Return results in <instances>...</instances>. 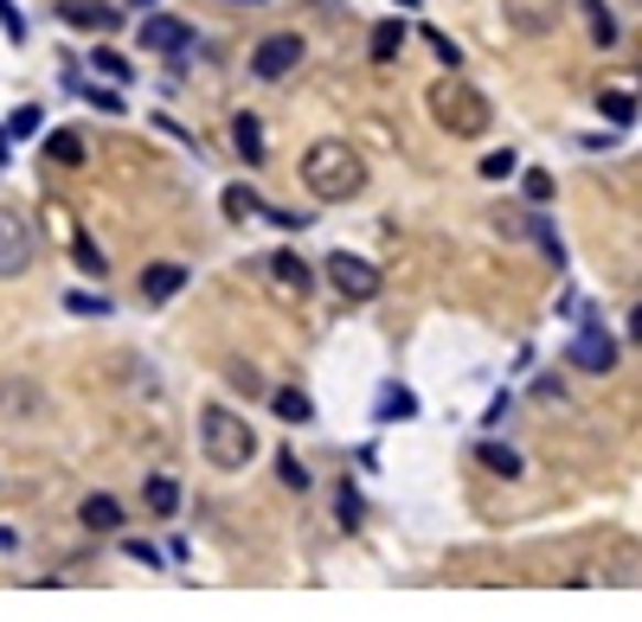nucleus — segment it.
Here are the masks:
<instances>
[{
    "label": "nucleus",
    "mask_w": 642,
    "mask_h": 622,
    "mask_svg": "<svg viewBox=\"0 0 642 622\" xmlns=\"http://www.w3.org/2000/svg\"><path fill=\"white\" fill-rule=\"evenodd\" d=\"M45 154H52V161H58V167H77V161H84V142H77L72 129H58V135H52V142H45Z\"/></svg>",
    "instance_id": "obj_20"
},
{
    "label": "nucleus",
    "mask_w": 642,
    "mask_h": 622,
    "mask_svg": "<svg viewBox=\"0 0 642 622\" xmlns=\"http://www.w3.org/2000/svg\"><path fill=\"white\" fill-rule=\"evenodd\" d=\"M335 508H340V520L353 526V520H360V494H353V488H340V501H335Z\"/></svg>",
    "instance_id": "obj_33"
},
{
    "label": "nucleus",
    "mask_w": 642,
    "mask_h": 622,
    "mask_svg": "<svg viewBox=\"0 0 642 622\" xmlns=\"http://www.w3.org/2000/svg\"><path fill=\"white\" fill-rule=\"evenodd\" d=\"M322 276H328L347 302H373L379 295V270L367 263V257H353V251H335L328 263H322Z\"/></svg>",
    "instance_id": "obj_6"
},
{
    "label": "nucleus",
    "mask_w": 642,
    "mask_h": 622,
    "mask_svg": "<svg viewBox=\"0 0 642 622\" xmlns=\"http://www.w3.org/2000/svg\"><path fill=\"white\" fill-rule=\"evenodd\" d=\"M296 65H303V39L296 33H270V39H258V52H251V72L264 77V84L290 77Z\"/></svg>",
    "instance_id": "obj_7"
},
{
    "label": "nucleus",
    "mask_w": 642,
    "mask_h": 622,
    "mask_svg": "<svg viewBox=\"0 0 642 622\" xmlns=\"http://www.w3.org/2000/svg\"><path fill=\"white\" fill-rule=\"evenodd\" d=\"M399 52H405V26H399V20H379L373 26V58L385 65V58H399Z\"/></svg>",
    "instance_id": "obj_18"
},
{
    "label": "nucleus",
    "mask_w": 642,
    "mask_h": 622,
    "mask_svg": "<svg viewBox=\"0 0 642 622\" xmlns=\"http://www.w3.org/2000/svg\"><path fill=\"white\" fill-rule=\"evenodd\" d=\"M424 39H431V52H437V58H444L450 72H456V65H463V52H456V45H450V39H444V33H424Z\"/></svg>",
    "instance_id": "obj_31"
},
{
    "label": "nucleus",
    "mask_w": 642,
    "mask_h": 622,
    "mask_svg": "<svg viewBox=\"0 0 642 622\" xmlns=\"http://www.w3.org/2000/svg\"><path fill=\"white\" fill-rule=\"evenodd\" d=\"M20 546V533H13V526H0V552H13Z\"/></svg>",
    "instance_id": "obj_34"
},
{
    "label": "nucleus",
    "mask_w": 642,
    "mask_h": 622,
    "mask_svg": "<svg viewBox=\"0 0 642 622\" xmlns=\"http://www.w3.org/2000/svg\"><path fill=\"white\" fill-rule=\"evenodd\" d=\"M142 501H149V513H161V520H167V513L181 508V481H174V476H154L149 488H142Z\"/></svg>",
    "instance_id": "obj_15"
},
{
    "label": "nucleus",
    "mask_w": 642,
    "mask_h": 622,
    "mask_svg": "<svg viewBox=\"0 0 642 622\" xmlns=\"http://www.w3.org/2000/svg\"><path fill=\"white\" fill-rule=\"evenodd\" d=\"M585 26H591V45H617V13H610L605 0H585Z\"/></svg>",
    "instance_id": "obj_14"
},
{
    "label": "nucleus",
    "mask_w": 642,
    "mask_h": 622,
    "mask_svg": "<svg viewBox=\"0 0 642 622\" xmlns=\"http://www.w3.org/2000/svg\"><path fill=\"white\" fill-rule=\"evenodd\" d=\"M187 20H174V13H149V20H142V45H149V52H181V45H187Z\"/></svg>",
    "instance_id": "obj_10"
},
{
    "label": "nucleus",
    "mask_w": 642,
    "mask_h": 622,
    "mask_svg": "<svg viewBox=\"0 0 642 622\" xmlns=\"http://www.w3.org/2000/svg\"><path fill=\"white\" fill-rule=\"evenodd\" d=\"M39 122H45V116H39L33 103H26V110H13V122H7V142H13V135H33Z\"/></svg>",
    "instance_id": "obj_28"
},
{
    "label": "nucleus",
    "mask_w": 642,
    "mask_h": 622,
    "mask_svg": "<svg viewBox=\"0 0 642 622\" xmlns=\"http://www.w3.org/2000/svg\"><path fill=\"white\" fill-rule=\"evenodd\" d=\"M399 7H412V0H399Z\"/></svg>",
    "instance_id": "obj_38"
},
{
    "label": "nucleus",
    "mask_w": 642,
    "mask_h": 622,
    "mask_svg": "<svg viewBox=\"0 0 642 622\" xmlns=\"http://www.w3.org/2000/svg\"><path fill=\"white\" fill-rule=\"evenodd\" d=\"M0 26H7V39H26V26H20V13H13V0H0Z\"/></svg>",
    "instance_id": "obj_32"
},
{
    "label": "nucleus",
    "mask_w": 642,
    "mask_h": 622,
    "mask_svg": "<svg viewBox=\"0 0 642 622\" xmlns=\"http://www.w3.org/2000/svg\"><path fill=\"white\" fill-rule=\"evenodd\" d=\"M270 404H276V417H283V424H308V417H315L308 392H296V385H290V392H270Z\"/></svg>",
    "instance_id": "obj_17"
},
{
    "label": "nucleus",
    "mask_w": 642,
    "mask_h": 622,
    "mask_svg": "<svg viewBox=\"0 0 642 622\" xmlns=\"http://www.w3.org/2000/svg\"><path fill=\"white\" fill-rule=\"evenodd\" d=\"M187 290V270L181 263H149L142 270V302H167V295Z\"/></svg>",
    "instance_id": "obj_11"
},
{
    "label": "nucleus",
    "mask_w": 642,
    "mask_h": 622,
    "mask_svg": "<svg viewBox=\"0 0 642 622\" xmlns=\"http://www.w3.org/2000/svg\"><path fill=\"white\" fill-rule=\"evenodd\" d=\"M636 7H642V0H636Z\"/></svg>",
    "instance_id": "obj_39"
},
{
    "label": "nucleus",
    "mask_w": 642,
    "mask_h": 622,
    "mask_svg": "<svg viewBox=\"0 0 642 622\" xmlns=\"http://www.w3.org/2000/svg\"><path fill=\"white\" fill-rule=\"evenodd\" d=\"M431 122L437 129H450V135H463V142H476V135H489V122H494V110H489V97L476 90V84H463V77H444V84H431Z\"/></svg>",
    "instance_id": "obj_3"
},
{
    "label": "nucleus",
    "mask_w": 642,
    "mask_h": 622,
    "mask_svg": "<svg viewBox=\"0 0 642 622\" xmlns=\"http://www.w3.org/2000/svg\"><path fill=\"white\" fill-rule=\"evenodd\" d=\"M231 148H238V154H244L251 167L264 161V122H258L251 110H244V116H231Z\"/></svg>",
    "instance_id": "obj_12"
},
{
    "label": "nucleus",
    "mask_w": 642,
    "mask_h": 622,
    "mask_svg": "<svg viewBox=\"0 0 642 622\" xmlns=\"http://www.w3.org/2000/svg\"><path fill=\"white\" fill-rule=\"evenodd\" d=\"M90 72H104V77H116V84H129V58H122V52H90Z\"/></svg>",
    "instance_id": "obj_24"
},
{
    "label": "nucleus",
    "mask_w": 642,
    "mask_h": 622,
    "mask_svg": "<svg viewBox=\"0 0 642 622\" xmlns=\"http://www.w3.org/2000/svg\"><path fill=\"white\" fill-rule=\"evenodd\" d=\"M84 526H90V533H116V526H122V501L90 494V501H84Z\"/></svg>",
    "instance_id": "obj_13"
},
{
    "label": "nucleus",
    "mask_w": 642,
    "mask_h": 622,
    "mask_svg": "<svg viewBox=\"0 0 642 622\" xmlns=\"http://www.w3.org/2000/svg\"><path fill=\"white\" fill-rule=\"evenodd\" d=\"M412 411H417V399L405 392V385H385V392H379V424H392V417H412Z\"/></svg>",
    "instance_id": "obj_19"
},
{
    "label": "nucleus",
    "mask_w": 642,
    "mask_h": 622,
    "mask_svg": "<svg viewBox=\"0 0 642 622\" xmlns=\"http://www.w3.org/2000/svg\"><path fill=\"white\" fill-rule=\"evenodd\" d=\"M303 186L315 199H328V206H347V199L367 193V161L347 142H315L303 154Z\"/></svg>",
    "instance_id": "obj_1"
},
{
    "label": "nucleus",
    "mask_w": 642,
    "mask_h": 622,
    "mask_svg": "<svg viewBox=\"0 0 642 622\" xmlns=\"http://www.w3.org/2000/svg\"><path fill=\"white\" fill-rule=\"evenodd\" d=\"M598 110H605L610 122H617V129H623V122H630V116H636V97H623V90H598Z\"/></svg>",
    "instance_id": "obj_21"
},
{
    "label": "nucleus",
    "mask_w": 642,
    "mask_h": 622,
    "mask_svg": "<svg viewBox=\"0 0 642 622\" xmlns=\"http://www.w3.org/2000/svg\"><path fill=\"white\" fill-rule=\"evenodd\" d=\"M521 193H527V206H546V199H553V174H540V167H527V181H521Z\"/></svg>",
    "instance_id": "obj_26"
},
{
    "label": "nucleus",
    "mask_w": 642,
    "mask_h": 622,
    "mask_svg": "<svg viewBox=\"0 0 642 622\" xmlns=\"http://www.w3.org/2000/svg\"><path fill=\"white\" fill-rule=\"evenodd\" d=\"M226 212H231V219H251V212H264V206H258V193L231 186V193H226Z\"/></svg>",
    "instance_id": "obj_27"
},
{
    "label": "nucleus",
    "mask_w": 642,
    "mask_h": 622,
    "mask_svg": "<svg viewBox=\"0 0 642 622\" xmlns=\"http://www.w3.org/2000/svg\"><path fill=\"white\" fill-rule=\"evenodd\" d=\"M231 7H258V0H231Z\"/></svg>",
    "instance_id": "obj_36"
},
{
    "label": "nucleus",
    "mask_w": 642,
    "mask_h": 622,
    "mask_svg": "<svg viewBox=\"0 0 642 622\" xmlns=\"http://www.w3.org/2000/svg\"><path fill=\"white\" fill-rule=\"evenodd\" d=\"M199 449H206L213 469L238 476V469L258 456V430H251L238 411H226V404H206V411H199Z\"/></svg>",
    "instance_id": "obj_2"
},
{
    "label": "nucleus",
    "mask_w": 642,
    "mask_h": 622,
    "mask_svg": "<svg viewBox=\"0 0 642 622\" xmlns=\"http://www.w3.org/2000/svg\"><path fill=\"white\" fill-rule=\"evenodd\" d=\"M264 270H270V283H276V290H290V295H308V290H315V270H308L296 251H270Z\"/></svg>",
    "instance_id": "obj_9"
},
{
    "label": "nucleus",
    "mask_w": 642,
    "mask_h": 622,
    "mask_svg": "<svg viewBox=\"0 0 642 622\" xmlns=\"http://www.w3.org/2000/svg\"><path fill=\"white\" fill-rule=\"evenodd\" d=\"M65 308H72V315H110L104 295H65Z\"/></svg>",
    "instance_id": "obj_29"
},
{
    "label": "nucleus",
    "mask_w": 642,
    "mask_h": 622,
    "mask_svg": "<svg viewBox=\"0 0 642 622\" xmlns=\"http://www.w3.org/2000/svg\"><path fill=\"white\" fill-rule=\"evenodd\" d=\"M566 360H572L578 372H610V367H617V340H610V334L598 328V321H585V328L572 334Z\"/></svg>",
    "instance_id": "obj_8"
},
{
    "label": "nucleus",
    "mask_w": 642,
    "mask_h": 622,
    "mask_svg": "<svg viewBox=\"0 0 642 622\" xmlns=\"http://www.w3.org/2000/svg\"><path fill=\"white\" fill-rule=\"evenodd\" d=\"M276 481H283L290 494H308V469L296 462V456H276Z\"/></svg>",
    "instance_id": "obj_23"
},
{
    "label": "nucleus",
    "mask_w": 642,
    "mask_h": 622,
    "mask_svg": "<svg viewBox=\"0 0 642 622\" xmlns=\"http://www.w3.org/2000/svg\"><path fill=\"white\" fill-rule=\"evenodd\" d=\"M501 20L521 39H553L566 20V0H501Z\"/></svg>",
    "instance_id": "obj_5"
},
{
    "label": "nucleus",
    "mask_w": 642,
    "mask_h": 622,
    "mask_svg": "<svg viewBox=\"0 0 642 622\" xmlns=\"http://www.w3.org/2000/svg\"><path fill=\"white\" fill-rule=\"evenodd\" d=\"M77 270H90V276H104V251H97L90 238H77Z\"/></svg>",
    "instance_id": "obj_30"
},
{
    "label": "nucleus",
    "mask_w": 642,
    "mask_h": 622,
    "mask_svg": "<svg viewBox=\"0 0 642 622\" xmlns=\"http://www.w3.org/2000/svg\"><path fill=\"white\" fill-rule=\"evenodd\" d=\"M65 20H72V26H97V33H110L116 26V13L110 7H97V0H65Z\"/></svg>",
    "instance_id": "obj_16"
},
{
    "label": "nucleus",
    "mask_w": 642,
    "mask_h": 622,
    "mask_svg": "<svg viewBox=\"0 0 642 622\" xmlns=\"http://www.w3.org/2000/svg\"><path fill=\"white\" fill-rule=\"evenodd\" d=\"M129 7H154V0H129Z\"/></svg>",
    "instance_id": "obj_37"
},
{
    "label": "nucleus",
    "mask_w": 642,
    "mask_h": 622,
    "mask_svg": "<svg viewBox=\"0 0 642 622\" xmlns=\"http://www.w3.org/2000/svg\"><path fill=\"white\" fill-rule=\"evenodd\" d=\"M630 340H636V347H642V308H636V315H630Z\"/></svg>",
    "instance_id": "obj_35"
},
{
    "label": "nucleus",
    "mask_w": 642,
    "mask_h": 622,
    "mask_svg": "<svg viewBox=\"0 0 642 622\" xmlns=\"http://www.w3.org/2000/svg\"><path fill=\"white\" fill-rule=\"evenodd\" d=\"M482 462H489L494 476H521V456H514L508 443H482Z\"/></svg>",
    "instance_id": "obj_22"
},
{
    "label": "nucleus",
    "mask_w": 642,
    "mask_h": 622,
    "mask_svg": "<svg viewBox=\"0 0 642 622\" xmlns=\"http://www.w3.org/2000/svg\"><path fill=\"white\" fill-rule=\"evenodd\" d=\"M33 263V219L20 206H0V276H26Z\"/></svg>",
    "instance_id": "obj_4"
},
{
    "label": "nucleus",
    "mask_w": 642,
    "mask_h": 622,
    "mask_svg": "<svg viewBox=\"0 0 642 622\" xmlns=\"http://www.w3.org/2000/svg\"><path fill=\"white\" fill-rule=\"evenodd\" d=\"M514 167H521V161H514L508 148H494V154H482V181H508Z\"/></svg>",
    "instance_id": "obj_25"
}]
</instances>
